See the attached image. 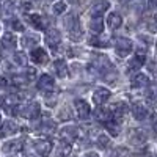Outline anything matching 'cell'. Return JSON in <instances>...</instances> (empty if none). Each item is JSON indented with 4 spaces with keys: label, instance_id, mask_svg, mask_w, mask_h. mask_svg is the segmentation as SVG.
I'll return each instance as SVG.
<instances>
[{
    "label": "cell",
    "instance_id": "obj_11",
    "mask_svg": "<svg viewBox=\"0 0 157 157\" xmlns=\"http://www.w3.org/2000/svg\"><path fill=\"white\" fill-rule=\"evenodd\" d=\"M17 124L11 120H6L3 123H0V137H8V135H13L17 132Z\"/></svg>",
    "mask_w": 157,
    "mask_h": 157
},
{
    "label": "cell",
    "instance_id": "obj_34",
    "mask_svg": "<svg viewBox=\"0 0 157 157\" xmlns=\"http://www.w3.org/2000/svg\"><path fill=\"white\" fill-rule=\"evenodd\" d=\"M148 6H149L151 10H155V0H149V3H148Z\"/></svg>",
    "mask_w": 157,
    "mask_h": 157
},
{
    "label": "cell",
    "instance_id": "obj_15",
    "mask_svg": "<svg viewBox=\"0 0 157 157\" xmlns=\"http://www.w3.org/2000/svg\"><path fill=\"white\" fill-rule=\"evenodd\" d=\"M130 110H132L134 118H135V120H138V121H143V120H145V118L148 116V110H146V107L143 105V104H140V102L134 104V105L130 107Z\"/></svg>",
    "mask_w": 157,
    "mask_h": 157
},
{
    "label": "cell",
    "instance_id": "obj_33",
    "mask_svg": "<svg viewBox=\"0 0 157 157\" xmlns=\"http://www.w3.org/2000/svg\"><path fill=\"white\" fill-rule=\"evenodd\" d=\"M8 85V82H6V78L5 77H2V75H0V90H2V88H5Z\"/></svg>",
    "mask_w": 157,
    "mask_h": 157
},
{
    "label": "cell",
    "instance_id": "obj_20",
    "mask_svg": "<svg viewBox=\"0 0 157 157\" xmlns=\"http://www.w3.org/2000/svg\"><path fill=\"white\" fill-rule=\"evenodd\" d=\"M17 46V38L13 33H5L2 38V47L3 49H14Z\"/></svg>",
    "mask_w": 157,
    "mask_h": 157
},
{
    "label": "cell",
    "instance_id": "obj_35",
    "mask_svg": "<svg viewBox=\"0 0 157 157\" xmlns=\"http://www.w3.org/2000/svg\"><path fill=\"white\" fill-rule=\"evenodd\" d=\"M83 157H99V155H98L96 152H86V154H85Z\"/></svg>",
    "mask_w": 157,
    "mask_h": 157
},
{
    "label": "cell",
    "instance_id": "obj_30",
    "mask_svg": "<svg viewBox=\"0 0 157 157\" xmlns=\"http://www.w3.org/2000/svg\"><path fill=\"white\" fill-rule=\"evenodd\" d=\"M24 78H25V82H32L36 78V69L35 68H27L24 72Z\"/></svg>",
    "mask_w": 157,
    "mask_h": 157
},
{
    "label": "cell",
    "instance_id": "obj_13",
    "mask_svg": "<svg viewBox=\"0 0 157 157\" xmlns=\"http://www.w3.org/2000/svg\"><path fill=\"white\" fill-rule=\"evenodd\" d=\"M38 88L41 90V91H54V78H52L49 74H44L39 77V80H38Z\"/></svg>",
    "mask_w": 157,
    "mask_h": 157
},
{
    "label": "cell",
    "instance_id": "obj_29",
    "mask_svg": "<svg viewBox=\"0 0 157 157\" xmlns=\"http://www.w3.org/2000/svg\"><path fill=\"white\" fill-rule=\"evenodd\" d=\"M69 154H71V143L63 141L60 146V157H69Z\"/></svg>",
    "mask_w": 157,
    "mask_h": 157
},
{
    "label": "cell",
    "instance_id": "obj_9",
    "mask_svg": "<svg viewBox=\"0 0 157 157\" xmlns=\"http://www.w3.org/2000/svg\"><path fill=\"white\" fill-rule=\"evenodd\" d=\"M60 137L63 138V141L71 143V141H74L78 137V129L74 127V126H66V127H63L60 130Z\"/></svg>",
    "mask_w": 157,
    "mask_h": 157
},
{
    "label": "cell",
    "instance_id": "obj_8",
    "mask_svg": "<svg viewBox=\"0 0 157 157\" xmlns=\"http://www.w3.org/2000/svg\"><path fill=\"white\" fill-rule=\"evenodd\" d=\"M110 96H112L110 90H107V88H98V90H94V93H93V102L96 104V105H104V104L109 101Z\"/></svg>",
    "mask_w": 157,
    "mask_h": 157
},
{
    "label": "cell",
    "instance_id": "obj_7",
    "mask_svg": "<svg viewBox=\"0 0 157 157\" xmlns=\"http://www.w3.org/2000/svg\"><path fill=\"white\" fill-rule=\"evenodd\" d=\"M109 8H110V2H109V0H94V2L91 3V6H90V11H91V14H93V16H101Z\"/></svg>",
    "mask_w": 157,
    "mask_h": 157
},
{
    "label": "cell",
    "instance_id": "obj_22",
    "mask_svg": "<svg viewBox=\"0 0 157 157\" xmlns=\"http://www.w3.org/2000/svg\"><path fill=\"white\" fill-rule=\"evenodd\" d=\"M54 68H55L58 77H66L68 75V64H66V61H64V60H55Z\"/></svg>",
    "mask_w": 157,
    "mask_h": 157
},
{
    "label": "cell",
    "instance_id": "obj_23",
    "mask_svg": "<svg viewBox=\"0 0 157 157\" xmlns=\"http://www.w3.org/2000/svg\"><path fill=\"white\" fill-rule=\"evenodd\" d=\"M64 27H66L68 32H69V30H74V29H77V27H80V24H78V19H77L74 14H71L69 17L64 19Z\"/></svg>",
    "mask_w": 157,
    "mask_h": 157
},
{
    "label": "cell",
    "instance_id": "obj_5",
    "mask_svg": "<svg viewBox=\"0 0 157 157\" xmlns=\"http://www.w3.org/2000/svg\"><path fill=\"white\" fill-rule=\"evenodd\" d=\"M127 110H129V107L126 105L124 102H116L115 105H112V109H110V112H112V120L116 121V123H120V121L123 120V116L127 113Z\"/></svg>",
    "mask_w": 157,
    "mask_h": 157
},
{
    "label": "cell",
    "instance_id": "obj_19",
    "mask_svg": "<svg viewBox=\"0 0 157 157\" xmlns=\"http://www.w3.org/2000/svg\"><path fill=\"white\" fill-rule=\"evenodd\" d=\"M130 85H132L134 88H143V86H148V85H149V78H148L145 74L138 72V74H135V75L132 77V80H130Z\"/></svg>",
    "mask_w": 157,
    "mask_h": 157
},
{
    "label": "cell",
    "instance_id": "obj_32",
    "mask_svg": "<svg viewBox=\"0 0 157 157\" xmlns=\"http://www.w3.org/2000/svg\"><path fill=\"white\" fill-rule=\"evenodd\" d=\"M11 25H13V29H14L16 32H24V25H22L19 21H13Z\"/></svg>",
    "mask_w": 157,
    "mask_h": 157
},
{
    "label": "cell",
    "instance_id": "obj_4",
    "mask_svg": "<svg viewBox=\"0 0 157 157\" xmlns=\"http://www.w3.org/2000/svg\"><path fill=\"white\" fill-rule=\"evenodd\" d=\"M74 107H75V113L80 120H86V118L91 115V107L88 105V102H85L83 99H77L74 102Z\"/></svg>",
    "mask_w": 157,
    "mask_h": 157
},
{
    "label": "cell",
    "instance_id": "obj_16",
    "mask_svg": "<svg viewBox=\"0 0 157 157\" xmlns=\"http://www.w3.org/2000/svg\"><path fill=\"white\" fill-rule=\"evenodd\" d=\"M107 25H109L112 30L120 29L121 25H123V17H121L120 13H110L109 17H107Z\"/></svg>",
    "mask_w": 157,
    "mask_h": 157
},
{
    "label": "cell",
    "instance_id": "obj_18",
    "mask_svg": "<svg viewBox=\"0 0 157 157\" xmlns=\"http://www.w3.org/2000/svg\"><path fill=\"white\" fill-rule=\"evenodd\" d=\"M27 19L30 21V24L33 25V27H35V29H38V30H44V29L47 27L46 19H44L43 16H39V14H29V16H27Z\"/></svg>",
    "mask_w": 157,
    "mask_h": 157
},
{
    "label": "cell",
    "instance_id": "obj_24",
    "mask_svg": "<svg viewBox=\"0 0 157 157\" xmlns=\"http://www.w3.org/2000/svg\"><path fill=\"white\" fill-rule=\"evenodd\" d=\"M105 127H107V130H109V134L113 135V137H116L118 134H120V123H116V121H113V120L107 121V123H105Z\"/></svg>",
    "mask_w": 157,
    "mask_h": 157
},
{
    "label": "cell",
    "instance_id": "obj_1",
    "mask_svg": "<svg viewBox=\"0 0 157 157\" xmlns=\"http://www.w3.org/2000/svg\"><path fill=\"white\" fill-rule=\"evenodd\" d=\"M17 115L27 118V120H36V118L41 115V107H39L38 102H29L27 105H24L19 109Z\"/></svg>",
    "mask_w": 157,
    "mask_h": 157
},
{
    "label": "cell",
    "instance_id": "obj_12",
    "mask_svg": "<svg viewBox=\"0 0 157 157\" xmlns=\"http://www.w3.org/2000/svg\"><path fill=\"white\" fill-rule=\"evenodd\" d=\"M22 140H10L2 146V151L3 154H16L22 149Z\"/></svg>",
    "mask_w": 157,
    "mask_h": 157
},
{
    "label": "cell",
    "instance_id": "obj_28",
    "mask_svg": "<svg viewBox=\"0 0 157 157\" xmlns=\"http://www.w3.org/2000/svg\"><path fill=\"white\" fill-rule=\"evenodd\" d=\"M96 143H98V146H99V148H107V146L110 145V138H109L105 134H101V135H98Z\"/></svg>",
    "mask_w": 157,
    "mask_h": 157
},
{
    "label": "cell",
    "instance_id": "obj_27",
    "mask_svg": "<svg viewBox=\"0 0 157 157\" xmlns=\"http://www.w3.org/2000/svg\"><path fill=\"white\" fill-rule=\"evenodd\" d=\"M13 58H14V63L19 64V66H25V64H27V55H25L24 52H16Z\"/></svg>",
    "mask_w": 157,
    "mask_h": 157
},
{
    "label": "cell",
    "instance_id": "obj_17",
    "mask_svg": "<svg viewBox=\"0 0 157 157\" xmlns=\"http://www.w3.org/2000/svg\"><path fill=\"white\" fill-rule=\"evenodd\" d=\"M94 118L101 123H107L112 120V112H110V109H104L102 105H99V109L94 110Z\"/></svg>",
    "mask_w": 157,
    "mask_h": 157
},
{
    "label": "cell",
    "instance_id": "obj_10",
    "mask_svg": "<svg viewBox=\"0 0 157 157\" xmlns=\"http://www.w3.org/2000/svg\"><path fill=\"white\" fill-rule=\"evenodd\" d=\"M33 146H35V151L41 157H47L52 151V143L49 140H36Z\"/></svg>",
    "mask_w": 157,
    "mask_h": 157
},
{
    "label": "cell",
    "instance_id": "obj_2",
    "mask_svg": "<svg viewBox=\"0 0 157 157\" xmlns=\"http://www.w3.org/2000/svg\"><path fill=\"white\" fill-rule=\"evenodd\" d=\"M115 47H116V54L120 57H127L132 52V41L127 38H118L115 41Z\"/></svg>",
    "mask_w": 157,
    "mask_h": 157
},
{
    "label": "cell",
    "instance_id": "obj_6",
    "mask_svg": "<svg viewBox=\"0 0 157 157\" xmlns=\"http://www.w3.org/2000/svg\"><path fill=\"white\" fill-rule=\"evenodd\" d=\"M30 58L33 63L36 64H47L49 63V54L43 49V47H36L32 50V54H30Z\"/></svg>",
    "mask_w": 157,
    "mask_h": 157
},
{
    "label": "cell",
    "instance_id": "obj_37",
    "mask_svg": "<svg viewBox=\"0 0 157 157\" xmlns=\"http://www.w3.org/2000/svg\"><path fill=\"white\" fill-rule=\"evenodd\" d=\"M69 3H72V5H75V3H78V0H68Z\"/></svg>",
    "mask_w": 157,
    "mask_h": 157
},
{
    "label": "cell",
    "instance_id": "obj_26",
    "mask_svg": "<svg viewBox=\"0 0 157 157\" xmlns=\"http://www.w3.org/2000/svg\"><path fill=\"white\" fill-rule=\"evenodd\" d=\"M130 138H132L135 143H143L146 140V134L143 132V130H132V132H130Z\"/></svg>",
    "mask_w": 157,
    "mask_h": 157
},
{
    "label": "cell",
    "instance_id": "obj_38",
    "mask_svg": "<svg viewBox=\"0 0 157 157\" xmlns=\"http://www.w3.org/2000/svg\"><path fill=\"white\" fill-rule=\"evenodd\" d=\"M0 123H2V118H0Z\"/></svg>",
    "mask_w": 157,
    "mask_h": 157
},
{
    "label": "cell",
    "instance_id": "obj_21",
    "mask_svg": "<svg viewBox=\"0 0 157 157\" xmlns=\"http://www.w3.org/2000/svg\"><path fill=\"white\" fill-rule=\"evenodd\" d=\"M104 27H105V24H104V19L101 16H94L90 22V29L93 30L94 33H102L104 32Z\"/></svg>",
    "mask_w": 157,
    "mask_h": 157
},
{
    "label": "cell",
    "instance_id": "obj_36",
    "mask_svg": "<svg viewBox=\"0 0 157 157\" xmlns=\"http://www.w3.org/2000/svg\"><path fill=\"white\" fill-rule=\"evenodd\" d=\"M22 8H24L25 11H29V10H32V5H30V3H24V5H22Z\"/></svg>",
    "mask_w": 157,
    "mask_h": 157
},
{
    "label": "cell",
    "instance_id": "obj_31",
    "mask_svg": "<svg viewBox=\"0 0 157 157\" xmlns=\"http://www.w3.org/2000/svg\"><path fill=\"white\" fill-rule=\"evenodd\" d=\"M52 10H54V14H63V13L66 11V3H64V2H60V0H58V2L54 5V8H52Z\"/></svg>",
    "mask_w": 157,
    "mask_h": 157
},
{
    "label": "cell",
    "instance_id": "obj_14",
    "mask_svg": "<svg viewBox=\"0 0 157 157\" xmlns=\"http://www.w3.org/2000/svg\"><path fill=\"white\" fill-rule=\"evenodd\" d=\"M146 63V57H145V52H137V55L129 61V69H132V71H137L140 69L143 64Z\"/></svg>",
    "mask_w": 157,
    "mask_h": 157
},
{
    "label": "cell",
    "instance_id": "obj_25",
    "mask_svg": "<svg viewBox=\"0 0 157 157\" xmlns=\"http://www.w3.org/2000/svg\"><path fill=\"white\" fill-rule=\"evenodd\" d=\"M39 43V36H24L22 38V46L24 47H33Z\"/></svg>",
    "mask_w": 157,
    "mask_h": 157
},
{
    "label": "cell",
    "instance_id": "obj_3",
    "mask_svg": "<svg viewBox=\"0 0 157 157\" xmlns=\"http://www.w3.org/2000/svg\"><path fill=\"white\" fill-rule=\"evenodd\" d=\"M44 41H46V44H47L49 47L57 49V46H60V43H61V35H60V32H58L57 29H49V30L46 32Z\"/></svg>",
    "mask_w": 157,
    "mask_h": 157
}]
</instances>
